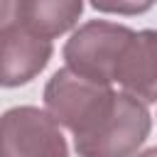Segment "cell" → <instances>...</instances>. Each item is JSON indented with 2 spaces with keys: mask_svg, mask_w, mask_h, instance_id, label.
Wrapping results in <instances>:
<instances>
[{
  "mask_svg": "<svg viewBox=\"0 0 157 157\" xmlns=\"http://www.w3.org/2000/svg\"><path fill=\"white\" fill-rule=\"evenodd\" d=\"M152 118L147 103L115 91L110 108L81 137H74L78 157H132L147 140Z\"/></svg>",
  "mask_w": 157,
  "mask_h": 157,
  "instance_id": "cell-1",
  "label": "cell"
},
{
  "mask_svg": "<svg viewBox=\"0 0 157 157\" xmlns=\"http://www.w3.org/2000/svg\"><path fill=\"white\" fill-rule=\"evenodd\" d=\"M115 91L110 83L91 81L69 66L54 71L44 86V108L59 128H66L74 137L86 135L110 108Z\"/></svg>",
  "mask_w": 157,
  "mask_h": 157,
  "instance_id": "cell-2",
  "label": "cell"
},
{
  "mask_svg": "<svg viewBox=\"0 0 157 157\" xmlns=\"http://www.w3.org/2000/svg\"><path fill=\"white\" fill-rule=\"evenodd\" d=\"M132 29L125 25L91 20L81 25L64 44V61L71 71L98 81L113 83V74L120 59L125 42L130 39Z\"/></svg>",
  "mask_w": 157,
  "mask_h": 157,
  "instance_id": "cell-3",
  "label": "cell"
},
{
  "mask_svg": "<svg viewBox=\"0 0 157 157\" xmlns=\"http://www.w3.org/2000/svg\"><path fill=\"white\" fill-rule=\"evenodd\" d=\"M0 157H69V147L47 110L17 105L0 115Z\"/></svg>",
  "mask_w": 157,
  "mask_h": 157,
  "instance_id": "cell-4",
  "label": "cell"
},
{
  "mask_svg": "<svg viewBox=\"0 0 157 157\" xmlns=\"http://www.w3.org/2000/svg\"><path fill=\"white\" fill-rule=\"evenodd\" d=\"M52 42L15 25L0 32V86L17 88L39 76L52 59Z\"/></svg>",
  "mask_w": 157,
  "mask_h": 157,
  "instance_id": "cell-5",
  "label": "cell"
},
{
  "mask_svg": "<svg viewBox=\"0 0 157 157\" xmlns=\"http://www.w3.org/2000/svg\"><path fill=\"white\" fill-rule=\"evenodd\" d=\"M113 83H120L125 93L140 98L142 103H157V32L140 29L125 42Z\"/></svg>",
  "mask_w": 157,
  "mask_h": 157,
  "instance_id": "cell-6",
  "label": "cell"
},
{
  "mask_svg": "<svg viewBox=\"0 0 157 157\" xmlns=\"http://www.w3.org/2000/svg\"><path fill=\"white\" fill-rule=\"evenodd\" d=\"M83 12V0H22L20 25L32 34L54 39L76 27Z\"/></svg>",
  "mask_w": 157,
  "mask_h": 157,
  "instance_id": "cell-7",
  "label": "cell"
},
{
  "mask_svg": "<svg viewBox=\"0 0 157 157\" xmlns=\"http://www.w3.org/2000/svg\"><path fill=\"white\" fill-rule=\"evenodd\" d=\"M98 12L108 15H142L157 0H88Z\"/></svg>",
  "mask_w": 157,
  "mask_h": 157,
  "instance_id": "cell-8",
  "label": "cell"
},
{
  "mask_svg": "<svg viewBox=\"0 0 157 157\" xmlns=\"http://www.w3.org/2000/svg\"><path fill=\"white\" fill-rule=\"evenodd\" d=\"M20 2L22 0H0V32L20 25Z\"/></svg>",
  "mask_w": 157,
  "mask_h": 157,
  "instance_id": "cell-9",
  "label": "cell"
},
{
  "mask_svg": "<svg viewBox=\"0 0 157 157\" xmlns=\"http://www.w3.org/2000/svg\"><path fill=\"white\" fill-rule=\"evenodd\" d=\"M135 157V155H132ZM137 157H157V147H150V150H145V152H140Z\"/></svg>",
  "mask_w": 157,
  "mask_h": 157,
  "instance_id": "cell-10",
  "label": "cell"
}]
</instances>
